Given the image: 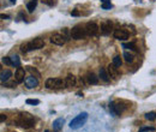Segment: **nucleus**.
Listing matches in <instances>:
<instances>
[{"label":"nucleus","mask_w":156,"mask_h":132,"mask_svg":"<svg viewBox=\"0 0 156 132\" xmlns=\"http://www.w3.org/2000/svg\"><path fill=\"white\" fill-rule=\"evenodd\" d=\"M16 124L23 129H30L34 126V124H35V119H34V117L29 113H21L17 118Z\"/></svg>","instance_id":"f257e3e1"},{"label":"nucleus","mask_w":156,"mask_h":132,"mask_svg":"<svg viewBox=\"0 0 156 132\" xmlns=\"http://www.w3.org/2000/svg\"><path fill=\"white\" fill-rule=\"evenodd\" d=\"M88 118H89V114H88L86 112H82V113H79L76 118H73L72 120L70 121V124H69L70 129H72V130L80 129L82 126H84L85 123L88 121Z\"/></svg>","instance_id":"f03ea898"},{"label":"nucleus","mask_w":156,"mask_h":132,"mask_svg":"<svg viewBox=\"0 0 156 132\" xmlns=\"http://www.w3.org/2000/svg\"><path fill=\"white\" fill-rule=\"evenodd\" d=\"M45 85L47 89H61L66 88V81L61 78H48Z\"/></svg>","instance_id":"7ed1b4c3"},{"label":"nucleus","mask_w":156,"mask_h":132,"mask_svg":"<svg viewBox=\"0 0 156 132\" xmlns=\"http://www.w3.org/2000/svg\"><path fill=\"white\" fill-rule=\"evenodd\" d=\"M85 28H82L80 25H76L71 29V36L73 40H82L85 37Z\"/></svg>","instance_id":"20e7f679"},{"label":"nucleus","mask_w":156,"mask_h":132,"mask_svg":"<svg viewBox=\"0 0 156 132\" xmlns=\"http://www.w3.org/2000/svg\"><path fill=\"white\" fill-rule=\"evenodd\" d=\"M85 32H86V35L88 36H95V35H97V32H99V26L90 22V23H88L85 25Z\"/></svg>","instance_id":"39448f33"},{"label":"nucleus","mask_w":156,"mask_h":132,"mask_svg":"<svg viewBox=\"0 0 156 132\" xmlns=\"http://www.w3.org/2000/svg\"><path fill=\"white\" fill-rule=\"evenodd\" d=\"M25 87L28 88V89H32V88H36L37 85H38V81H37V77L35 76H29V77H26L25 78Z\"/></svg>","instance_id":"423d86ee"},{"label":"nucleus","mask_w":156,"mask_h":132,"mask_svg":"<svg viewBox=\"0 0 156 132\" xmlns=\"http://www.w3.org/2000/svg\"><path fill=\"white\" fill-rule=\"evenodd\" d=\"M100 29H101V32H102L103 35H108L112 31V29H113V23L109 21V19H107V21L102 22Z\"/></svg>","instance_id":"0eeeda50"},{"label":"nucleus","mask_w":156,"mask_h":132,"mask_svg":"<svg viewBox=\"0 0 156 132\" xmlns=\"http://www.w3.org/2000/svg\"><path fill=\"white\" fill-rule=\"evenodd\" d=\"M45 46V41L42 38H34L31 42H29V47H30V51H34V49H40V48H42Z\"/></svg>","instance_id":"6e6552de"},{"label":"nucleus","mask_w":156,"mask_h":132,"mask_svg":"<svg viewBox=\"0 0 156 132\" xmlns=\"http://www.w3.org/2000/svg\"><path fill=\"white\" fill-rule=\"evenodd\" d=\"M51 42L53 44H57V46H63L66 42V37L63 35H59V34H54L51 37Z\"/></svg>","instance_id":"1a4fd4ad"},{"label":"nucleus","mask_w":156,"mask_h":132,"mask_svg":"<svg viewBox=\"0 0 156 132\" xmlns=\"http://www.w3.org/2000/svg\"><path fill=\"white\" fill-rule=\"evenodd\" d=\"M24 77H25V70H24L23 67H17V70H16V75H15L16 82H17V83H22V82H24V81H25Z\"/></svg>","instance_id":"9d476101"},{"label":"nucleus","mask_w":156,"mask_h":132,"mask_svg":"<svg viewBox=\"0 0 156 132\" xmlns=\"http://www.w3.org/2000/svg\"><path fill=\"white\" fill-rule=\"evenodd\" d=\"M114 37L119 40V41H125V40L128 38V34L125 31V30H121V29H118V30H115L114 31Z\"/></svg>","instance_id":"9b49d317"},{"label":"nucleus","mask_w":156,"mask_h":132,"mask_svg":"<svg viewBox=\"0 0 156 132\" xmlns=\"http://www.w3.org/2000/svg\"><path fill=\"white\" fill-rule=\"evenodd\" d=\"M65 124V119L64 118H58L53 121V129L54 131H60L63 129V125Z\"/></svg>","instance_id":"f8f14e48"},{"label":"nucleus","mask_w":156,"mask_h":132,"mask_svg":"<svg viewBox=\"0 0 156 132\" xmlns=\"http://www.w3.org/2000/svg\"><path fill=\"white\" fill-rule=\"evenodd\" d=\"M66 88H72V87H74L76 85V77H74L73 75H67V77H66Z\"/></svg>","instance_id":"ddd939ff"},{"label":"nucleus","mask_w":156,"mask_h":132,"mask_svg":"<svg viewBox=\"0 0 156 132\" xmlns=\"http://www.w3.org/2000/svg\"><path fill=\"white\" fill-rule=\"evenodd\" d=\"M100 78L102 79L105 83H109V75H108V71L103 67L100 69Z\"/></svg>","instance_id":"4468645a"},{"label":"nucleus","mask_w":156,"mask_h":132,"mask_svg":"<svg viewBox=\"0 0 156 132\" xmlns=\"http://www.w3.org/2000/svg\"><path fill=\"white\" fill-rule=\"evenodd\" d=\"M117 67L112 64V65H109L108 66V69H107V71H108V75H109V77H112L113 79H117V77H118V72H117Z\"/></svg>","instance_id":"2eb2a0df"},{"label":"nucleus","mask_w":156,"mask_h":132,"mask_svg":"<svg viewBox=\"0 0 156 132\" xmlns=\"http://www.w3.org/2000/svg\"><path fill=\"white\" fill-rule=\"evenodd\" d=\"M11 76H12V72H11L10 70H5V71L3 70V71H1V75H0V79H1L3 83H4V82H7Z\"/></svg>","instance_id":"dca6fc26"},{"label":"nucleus","mask_w":156,"mask_h":132,"mask_svg":"<svg viewBox=\"0 0 156 132\" xmlns=\"http://www.w3.org/2000/svg\"><path fill=\"white\" fill-rule=\"evenodd\" d=\"M114 106H115V108H117L118 114H121L124 112V109L126 108L123 103V101H114Z\"/></svg>","instance_id":"f3484780"},{"label":"nucleus","mask_w":156,"mask_h":132,"mask_svg":"<svg viewBox=\"0 0 156 132\" xmlns=\"http://www.w3.org/2000/svg\"><path fill=\"white\" fill-rule=\"evenodd\" d=\"M10 59H11L12 66H15V67H21V59H19L18 55H12V57H10Z\"/></svg>","instance_id":"a211bd4d"},{"label":"nucleus","mask_w":156,"mask_h":132,"mask_svg":"<svg viewBox=\"0 0 156 132\" xmlns=\"http://www.w3.org/2000/svg\"><path fill=\"white\" fill-rule=\"evenodd\" d=\"M88 82H89V84H97L99 83V78L96 77V75H94V73H88Z\"/></svg>","instance_id":"6ab92c4d"},{"label":"nucleus","mask_w":156,"mask_h":132,"mask_svg":"<svg viewBox=\"0 0 156 132\" xmlns=\"http://www.w3.org/2000/svg\"><path fill=\"white\" fill-rule=\"evenodd\" d=\"M26 70H28L29 72H30V75L31 76H35V77H41V73L35 69V67H32V66H26Z\"/></svg>","instance_id":"aec40b11"},{"label":"nucleus","mask_w":156,"mask_h":132,"mask_svg":"<svg viewBox=\"0 0 156 132\" xmlns=\"http://www.w3.org/2000/svg\"><path fill=\"white\" fill-rule=\"evenodd\" d=\"M124 58H125V61H126V63H132L133 59H134V57H133L132 53L127 52V51L124 52Z\"/></svg>","instance_id":"412c9836"},{"label":"nucleus","mask_w":156,"mask_h":132,"mask_svg":"<svg viewBox=\"0 0 156 132\" xmlns=\"http://www.w3.org/2000/svg\"><path fill=\"white\" fill-rule=\"evenodd\" d=\"M35 9H36V0H31L30 3L26 4V10H28L29 12H32Z\"/></svg>","instance_id":"4be33fe9"},{"label":"nucleus","mask_w":156,"mask_h":132,"mask_svg":"<svg viewBox=\"0 0 156 132\" xmlns=\"http://www.w3.org/2000/svg\"><path fill=\"white\" fill-rule=\"evenodd\" d=\"M121 64H123V61H121V58H120L119 55H117V57H114V58H113V65H114L117 69H119V67H120Z\"/></svg>","instance_id":"5701e85b"},{"label":"nucleus","mask_w":156,"mask_h":132,"mask_svg":"<svg viewBox=\"0 0 156 132\" xmlns=\"http://www.w3.org/2000/svg\"><path fill=\"white\" fill-rule=\"evenodd\" d=\"M123 48H127V49H131V51H137V47L133 42H127V43H123Z\"/></svg>","instance_id":"b1692460"},{"label":"nucleus","mask_w":156,"mask_h":132,"mask_svg":"<svg viewBox=\"0 0 156 132\" xmlns=\"http://www.w3.org/2000/svg\"><path fill=\"white\" fill-rule=\"evenodd\" d=\"M109 112H111V115H112V117L119 115L118 112H117V108H115V106H114V102H111V103H109Z\"/></svg>","instance_id":"393cba45"},{"label":"nucleus","mask_w":156,"mask_h":132,"mask_svg":"<svg viewBox=\"0 0 156 132\" xmlns=\"http://www.w3.org/2000/svg\"><path fill=\"white\" fill-rule=\"evenodd\" d=\"M145 119L147 120H150V121L156 120V113L155 112H149V113L145 114Z\"/></svg>","instance_id":"a878e982"},{"label":"nucleus","mask_w":156,"mask_h":132,"mask_svg":"<svg viewBox=\"0 0 156 132\" xmlns=\"http://www.w3.org/2000/svg\"><path fill=\"white\" fill-rule=\"evenodd\" d=\"M21 52H22V53H28V52H30L29 42H26V43H23V44H21Z\"/></svg>","instance_id":"bb28decb"},{"label":"nucleus","mask_w":156,"mask_h":132,"mask_svg":"<svg viewBox=\"0 0 156 132\" xmlns=\"http://www.w3.org/2000/svg\"><path fill=\"white\" fill-rule=\"evenodd\" d=\"M154 131H155V127H153V126L140 127V129H139V132H154Z\"/></svg>","instance_id":"cd10ccee"},{"label":"nucleus","mask_w":156,"mask_h":132,"mask_svg":"<svg viewBox=\"0 0 156 132\" xmlns=\"http://www.w3.org/2000/svg\"><path fill=\"white\" fill-rule=\"evenodd\" d=\"M25 102L26 104H40V100H31V98H28Z\"/></svg>","instance_id":"c85d7f7f"},{"label":"nucleus","mask_w":156,"mask_h":132,"mask_svg":"<svg viewBox=\"0 0 156 132\" xmlns=\"http://www.w3.org/2000/svg\"><path fill=\"white\" fill-rule=\"evenodd\" d=\"M3 63H4L5 65H9V66H12V64H11V59H10V57H5V58H3Z\"/></svg>","instance_id":"c756f323"},{"label":"nucleus","mask_w":156,"mask_h":132,"mask_svg":"<svg viewBox=\"0 0 156 132\" xmlns=\"http://www.w3.org/2000/svg\"><path fill=\"white\" fill-rule=\"evenodd\" d=\"M113 7V5L111 3H106V4H102V10H111Z\"/></svg>","instance_id":"7c9ffc66"},{"label":"nucleus","mask_w":156,"mask_h":132,"mask_svg":"<svg viewBox=\"0 0 156 132\" xmlns=\"http://www.w3.org/2000/svg\"><path fill=\"white\" fill-rule=\"evenodd\" d=\"M17 84H18L17 82H10V83L6 84V87H9V88H16Z\"/></svg>","instance_id":"2f4dec72"},{"label":"nucleus","mask_w":156,"mask_h":132,"mask_svg":"<svg viewBox=\"0 0 156 132\" xmlns=\"http://www.w3.org/2000/svg\"><path fill=\"white\" fill-rule=\"evenodd\" d=\"M5 120H6V115H5V114H0V121L3 123V121H5Z\"/></svg>","instance_id":"473e14b6"},{"label":"nucleus","mask_w":156,"mask_h":132,"mask_svg":"<svg viewBox=\"0 0 156 132\" xmlns=\"http://www.w3.org/2000/svg\"><path fill=\"white\" fill-rule=\"evenodd\" d=\"M71 16H79V12L78 11H72L71 12Z\"/></svg>","instance_id":"72a5a7b5"},{"label":"nucleus","mask_w":156,"mask_h":132,"mask_svg":"<svg viewBox=\"0 0 156 132\" xmlns=\"http://www.w3.org/2000/svg\"><path fill=\"white\" fill-rule=\"evenodd\" d=\"M1 18H3V19H9L10 17H9L7 15H1Z\"/></svg>","instance_id":"f704fd0d"},{"label":"nucleus","mask_w":156,"mask_h":132,"mask_svg":"<svg viewBox=\"0 0 156 132\" xmlns=\"http://www.w3.org/2000/svg\"><path fill=\"white\" fill-rule=\"evenodd\" d=\"M102 4H106V3H111V0H100Z\"/></svg>","instance_id":"c9c22d12"},{"label":"nucleus","mask_w":156,"mask_h":132,"mask_svg":"<svg viewBox=\"0 0 156 132\" xmlns=\"http://www.w3.org/2000/svg\"><path fill=\"white\" fill-rule=\"evenodd\" d=\"M10 1H11V3H12V4H15V3H16V1H17V0H10Z\"/></svg>","instance_id":"e433bc0d"},{"label":"nucleus","mask_w":156,"mask_h":132,"mask_svg":"<svg viewBox=\"0 0 156 132\" xmlns=\"http://www.w3.org/2000/svg\"><path fill=\"white\" fill-rule=\"evenodd\" d=\"M45 132H51V131H49V130H46V131H45Z\"/></svg>","instance_id":"4c0bfd02"}]
</instances>
